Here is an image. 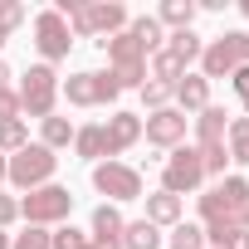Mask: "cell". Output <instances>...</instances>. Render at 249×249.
<instances>
[{"instance_id": "obj_8", "label": "cell", "mask_w": 249, "mask_h": 249, "mask_svg": "<svg viewBox=\"0 0 249 249\" xmlns=\"http://www.w3.org/2000/svg\"><path fill=\"white\" fill-rule=\"evenodd\" d=\"M205 186V166H200V152L196 147H176L166 161H161V191L171 196H191Z\"/></svg>"}, {"instance_id": "obj_2", "label": "cell", "mask_w": 249, "mask_h": 249, "mask_svg": "<svg viewBox=\"0 0 249 249\" xmlns=\"http://www.w3.org/2000/svg\"><path fill=\"white\" fill-rule=\"evenodd\" d=\"M127 5L122 0H93V5H78L73 15H69V30H73V39H93V44H103V39H112V35H122L127 30Z\"/></svg>"}, {"instance_id": "obj_17", "label": "cell", "mask_w": 249, "mask_h": 249, "mask_svg": "<svg viewBox=\"0 0 249 249\" xmlns=\"http://www.w3.org/2000/svg\"><path fill=\"white\" fill-rule=\"evenodd\" d=\"M196 15H200V10H196V0H161L157 25L176 35V30H191V25H196Z\"/></svg>"}, {"instance_id": "obj_27", "label": "cell", "mask_w": 249, "mask_h": 249, "mask_svg": "<svg viewBox=\"0 0 249 249\" xmlns=\"http://www.w3.org/2000/svg\"><path fill=\"white\" fill-rule=\"evenodd\" d=\"M107 73H112L117 88H142L147 83V64H112Z\"/></svg>"}, {"instance_id": "obj_7", "label": "cell", "mask_w": 249, "mask_h": 249, "mask_svg": "<svg viewBox=\"0 0 249 249\" xmlns=\"http://www.w3.org/2000/svg\"><path fill=\"white\" fill-rule=\"evenodd\" d=\"M200 78L210 83V78H230L239 64H244V30H225V35H215V39H205V49H200Z\"/></svg>"}, {"instance_id": "obj_30", "label": "cell", "mask_w": 249, "mask_h": 249, "mask_svg": "<svg viewBox=\"0 0 249 249\" xmlns=\"http://www.w3.org/2000/svg\"><path fill=\"white\" fill-rule=\"evenodd\" d=\"M142 103H147V112H161V107H171V88L166 83H142Z\"/></svg>"}, {"instance_id": "obj_39", "label": "cell", "mask_w": 249, "mask_h": 249, "mask_svg": "<svg viewBox=\"0 0 249 249\" xmlns=\"http://www.w3.org/2000/svg\"><path fill=\"white\" fill-rule=\"evenodd\" d=\"M244 64H249V35H244Z\"/></svg>"}, {"instance_id": "obj_10", "label": "cell", "mask_w": 249, "mask_h": 249, "mask_svg": "<svg viewBox=\"0 0 249 249\" xmlns=\"http://www.w3.org/2000/svg\"><path fill=\"white\" fill-rule=\"evenodd\" d=\"M35 49H39V59L54 69L59 59H69V49H73V30H69V20L59 15V10H39L35 15Z\"/></svg>"}, {"instance_id": "obj_22", "label": "cell", "mask_w": 249, "mask_h": 249, "mask_svg": "<svg viewBox=\"0 0 249 249\" xmlns=\"http://www.w3.org/2000/svg\"><path fill=\"white\" fill-rule=\"evenodd\" d=\"M73 132H78L73 122L54 112V117H44V122H39V147H49V152H59V147H69V142H73Z\"/></svg>"}, {"instance_id": "obj_31", "label": "cell", "mask_w": 249, "mask_h": 249, "mask_svg": "<svg viewBox=\"0 0 249 249\" xmlns=\"http://www.w3.org/2000/svg\"><path fill=\"white\" fill-rule=\"evenodd\" d=\"M230 88L239 93V103H244V117H249V64H239V69L230 73Z\"/></svg>"}, {"instance_id": "obj_37", "label": "cell", "mask_w": 249, "mask_h": 249, "mask_svg": "<svg viewBox=\"0 0 249 249\" xmlns=\"http://www.w3.org/2000/svg\"><path fill=\"white\" fill-rule=\"evenodd\" d=\"M0 249H10V234H5V230H0Z\"/></svg>"}, {"instance_id": "obj_20", "label": "cell", "mask_w": 249, "mask_h": 249, "mask_svg": "<svg viewBox=\"0 0 249 249\" xmlns=\"http://www.w3.org/2000/svg\"><path fill=\"white\" fill-rule=\"evenodd\" d=\"M127 35H132V39L147 49V59H152V54L166 44V30L157 25V15H137V20H127Z\"/></svg>"}, {"instance_id": "obj_5", "label": "cell", "mask_w": 249, "mask_h": 249, "mask_svg": "<svg viewBox=\"0 0 249 249\" xmlns=\"http://www.w3.org/2000/svg\"><path fill=\"white\" fill-rule=\"evenodd\" d=\"M59 93L73 103V107H107V103H117V83H112V73L107 69H83V73H69V78H59Z\"/></svg>"}, {"instance_id": "obj_40", "label": "cell", "mask_w": 249, "mask_h": 249, "mask_svg": "<svg viewBox=\"0 0 249 249\" xmlns=\"http://www.w3.org/2000/svg\"><path fill=\"white\" fill-rule=\"evenodd\" d=\"M5 39H10V35H5V30H0V49H5Z\"/></svg>"}, {"instance_id": "obj_12", "label": "cell", "mask_w": 249, "mask_h": 249, "mask_svg": "<svg viewBox=\"0 0 249 249\" xmlns=\"http://www.w3.org/2000/svg\"><path fill=\"white\" fill-rule=\"evenodd\" d=\"M103 142H107V161H117L127 147L142 142V117H137V112H112V117L103 122Z\"/></svg>"}, {"instance_id": "obj_18", "label": "cell", "mask_w": 249, "mask_h": 249, "mask_svg": "<svg viewBox=\"0 0 249 249\" xmlns=\"http://www.w3.org/2000/svg\"><path fill=\"white\" fill-rule=\"evenodd\" d=\"M98 49L107 54V64H147V49H142L127 30H122V35H112V39H103Z\"/></svg>"}, {"instance_id": "obj_11", "label": "cell", "mask_w": 249, "mask_h": 249, "mask_svg": "<svg viewBox=\"0 0 249 249\" xmlns=\"http://www.w3.org/2000/svg\"><path fill=\"white\" fill-rule=\"evenodd\" d=\"M186 112H176V107H161V112H152L147 122H142V137L152 142V147H161V152H176V147H186Z\"/></svg>"}, {"instance_id": "obj_33", "label": "cell", "mask_w": 249, "mask_h": 249, "mask_svg": "<svg viewBox=\"0 0 249 249\" xmlns=\"http://www.w3.org/2000/svg\"><path fill=\"white\" fill-rule=\"evenodd\" d=\"M20 220V200L15 196H5V191H0V230H10Z\"/></svg>"}, {"instance_id": "obj_9", "label": "cell", "mask_w": 249, "mask_h": 249, "mask_svg": "<svg viewBox=\"0 0 249 249\" xmlns=\"http://www.w3.org/2000/svg\"><path fill=\"white\" fill-rule=\"evenodd\" d=\"M93 186L107 196V205L142 200V171L127 166V161H98V166H93Z\"/></svg>"}, {"instance_id": "obj_6", "label": "cell", "mask_w": 249, "mask_h": 249, "mask_svg": "<svg viewBox=\"0 0 249 249\" xmlns=\"http://www.w3.org/2000/svg\"><path fill=\"white\" fill-rule=\"evenodd\" d=\"M20 112H30V117H54V103H59V69H49V64H35L25 78H20Z\"/></svg>"}, {"instance_id": "obj_35", "label": "cell", "mask_w": 249, "mask_h": 249, "mask_svg": "<svg viewBox=\"0 0 249 249\" xmlns=\"http://www.w3.org/2000/svg\"><path fill=\"white\" fill-rule=\"evenodd\" d=\"M0 88H10V64L0 59Z\"/></svg>"}, {"instance_id": "obj_23", "label": "cell", "mask_w": 249, "mask_h": 249, "mask_svg": "<svg viewBox=\"0 0 249 249\" xmlns=\"http://www.w3.org/2000/svg\"><path fill=\"white\" fill-rule=\"evenodd\" d=\"M122 249H161V230L152 220H127V230H122Z\"/></svg>"}, {"instance_id": "obj_19", "label": "cell", "mask_w": 249, "mask_h": 249, "mask_svg": "<svg viewBox=\"0 0 249 249\" xmlns=\"http://www.w3.org/2000/svg\"><path fill=\"white\" fill-rule=\"evenodd\" d=\"M73 152L83 157V161H107V142H103V122H88V127H78L73 132Z\"/></svg>"}, {"instance_id": "obj_13", "label": "cell", "mask_w": 249, "mask_h": 249, "mask_svg": "<svg viewBox=\"0 0 249 249\" xmlns=\"http://www.w3.org/2000/svg\"><path fill=\"white\" fill-rule=\"evenodd\" d=\"M122 230H127V220H122V210L103 200V205L93 210V234H88V239H93L98 249H122Z\"/></svg>"}, {"instance_id": "obj_29", "label": "cell", "mask_w": 249, "mask_h": 249, "mask_svg": "<svg viewBox=\"0 0 249 249\" xmlns=\"http://www.w3.org/2000/svg\"><path fill=\"white\" fill-rule=\"evenodd\" d=\"M10 249H49V230H39V225H25L20 234H10Z\"/></svg>"}, {"instance_id": "obj_34", "label": "cell", "mask_w": 249, "mask_h": 249, "mask_svg": "<svg viewBox=\"0 0 249 249\" xmlns=\"http://www.w3.org/2000/svg\"><path fill=\"white\" fill-rule=\"evenodd\" d=\"M220 249H249V230H234V234H230Z\"/></svg>"}, {"instance_id": "obj_15", "label": "cell", "mask_w": 249, "mask_h": 249, "mask_svg": "<svg viewBox=\"0 0 249 249\" xmlns=\"http://www.w3.org/2000/svg\"><path fill=\"white\" fill-rule=\"evenodd\" d=\"M171 107H176V112H186V117H191V112H200V107H210V83H205L200 73H186V78L171 88Z\"/></svg>"}, {"instance_id": "obj_1", "label": "cell", "mask_w": 249, "mask_h": 249, "mask_svg": "<svg viewBox=\"0 0 249 249\" xmlns=\"http://www.w3.org/2000/svg\"><path fill=\"white\" fill-rule=\"evenodd\" d=\"M200 225H230L249 230V181L244 176H220L210 191H200Z\"/></svg>"}, {"instance_id": "obj_24", "label": "cell", "mask_w": 249, "mask_h": 249, "mask_svg": "<svg viewBox=\"0 0 249 249\" xmlns=\"http://www.w3.org/2000/svg\"><path fill=\"white\" fill-rule=\"evenodd\" d=\"M225 152H230V161L249 166V117H230V127H225Z\"/></svg>"}, {"instance_id": "obj_26", "label": "cell", "mask_w": 249, "mask_h": 249, "mask_svg": "<svg viewBox=\"0 0 249 249\" xmlns=\"http://www.w3.org/2000/svg\"><path fill=\"white\" fill-rule=\"evenodd\" d=\"M166 244H171V249H210V244H205V230H200V225H191V220L171 225Z\"/></svg>"}, {"instance_id": "obj_4", "label": "cell", "mask_w": 249, "mask_h": 249, "mask_svg": "<svg viewBox=\"0 0 249 249\" xmlns=\"http://www.w3.org/2000/svg\"><path fill=\"white\" fill-rule=\"evenodd\" d=\"M69 215H73V191H69V186H54V181H49V186L20 196V220H25V225L49 230V225L69 220Z\"/></svg>"}, {"instance_id": "obj_32", "label": "cell", "mask_w": 249, "mask_h": 249, "mask_svg": "<svg viewBox=\"0 0 249 249\" xmlns=\"http://www.w3.org/2000/svg\"><path fill=\"white\" fill-rule=\"evenodd\" d=\"M15 117H20V93L0 88V122H15Z\"/></svg>"}, {"instance_id": "obj_14", "label": "cell", "mask_w": 249, "mask_h": 249, "mask_svg": "<svg viewBox=\"0 0 249 249\" xmlns=\"http://www.w3.org/2000/svg\"><path fill=\"white\" fill-rule=\"evenodd\" d=\"M142 200H147V215H142V220H152L157 230H171V225L186 220V200L171 196V191H152V196H142Z\"/></svg>"}, {"instance_id": "obj_25", "label": "cell", "mask_w": 249, "mask_h": 249, "mask_svg": "<svg viewBox=\"0 0 249 249\" xmlns=\"http://www.w3.org/2000/svg\"><path fill=\"white\" fill-rule=\"evenodd\" d=\"M20 147H30V127H25V117L0 122V157H15Z\"/></svg>"}, {"instance_id": "obj_36", "label": "cell", "mask_w": 249, "mask_h": 249, "mask_svg": "<svg viewBox=\"0 0 249 249\" xmlns=\"http://www.w3.org/2000/svg\"><path fill=\"white\" fill-rule=\"evenodd\" d=\"M5 176H10V161H5V157H0V186H5Z\"/></svg>"}, {"instance_id": "obj_21", "label": "cell", "mask_w": 249, "mask_h": 249, "mask_svg": "<svg viewBox=\"0 0 249 249\" xmlns=\"http://www.w3.org/2000/svg\"><path fill=\"white\" fill-rule=\"evenodd\" d=\"M161 49H166V54H176V59H181V64L191 69V64L200 59V49H205V39H200L196 30H176V35H166V44H161Z\"/></svg>"}, {"instance_id": "obj_16", "label": "cell", "mask_w": 249, "mask_h": 249, "mask_svg": "<svg viewBox=\"0 0 249 249\" xmlns=\"http://www.w3.org/2000/svg\"><path fill=\"white\" fill-rule=\"evenodd\" d=\"M191 122H196V147H220V142H225V127H230V112L210 103V107H200Z\"/></svg>"}, {"instance_id": "obj_28", "label": "cell", "mask_w": 249, "mask_h": 249, "mask_svg": "<svg viewBox=\"0 0 249 249\" xmlns=\"http://www.w3.org/2000/svg\"><path fill=\"white\" fill-rule=\"evenodd\" d=\"M25 20H30V10L20 5V0H0V30H5V35H15Z\"/></svg>"}, {"instance_id": "obj_3", "label": "cell", "mask_w": 249, "mask_h": 249, "mask_svg": "<svg viewBox=\"0 0 249 249\" xmlns=\"http://www.w3.org/2000/svg\"><path fill=\"white\" fill-rule=\"evenodd\" d=\"M5 161H10L5 186H15V191H39V186H49V181H54V171H59V157H54L49 147H39V142L20 147V152H15V157H5Z\"/></svg>"}, {"instance_id": "obj_38", "label": "cell", "mask_w": 249, "mask_h": 249, "mask_svg": "<svg viewBox=\"0 0 249 249\" xmlns=\"http://www.w3.org/2000/svg\"><path fill=\"white\" fill-rule=\"evenodd\" d=\"M239 10H244V20H249V0H239Z\"/></svg>"}]
</instances>
